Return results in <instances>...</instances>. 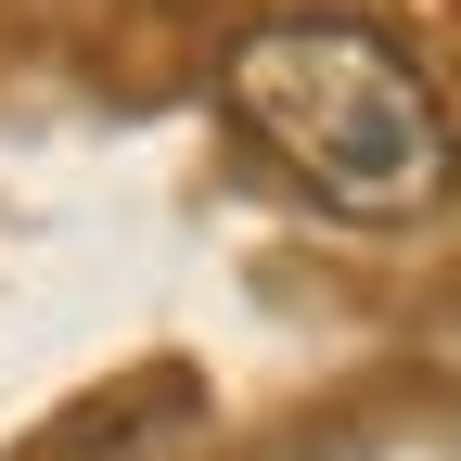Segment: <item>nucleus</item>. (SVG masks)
<instances>
[{
	"label": "nucleus",
	"instance_id": "obj_2",
	"mask_svg": "<svg viewBox=\"0 0 461 461\" xmlns=\"http://www.w3.org/2000/svg\"><path fill=\"white\" fill-rule=\"evenodd\" d=\"M14 461H205V423H193V384L154 372L129 397H77L51 436H26Z\"/></svg>",
	"mask_w": 461,
	"mask_h": 461
},
{
	"label": "nucleus",
	"instance_id": "obj_3",
	"mask_svg": "<svg viewBox=\"0 0 461 461\" xmlns=\"http://www.w3.org/2000/svg\"><path fill=\"white\" fill-rule=\"evenodd\" d=\"M257 461H372L359 436H282V448H257Z\"/></svg>",
	"mask_w": 461,
	"mask_h": 461
},
{
	"label": "nucleus",
	"instance_id": "obj_1",
	"mask_svg": "<svg viewBox=\"0 0 461 461\" xmlns=\"http://www.w3.org/2000/svg\"><path fill=\"white\" fill-rule=\"evenodd\" d=\"M218 90H230V115H244L333 218H359V230L423 218L448 193V167H461L448 103L423 90V65L397 39L346 26V14H269V26H244Z\"/></svg>",
	"mask_w": 461,
	"mask_h": 461
}]
</instances>
